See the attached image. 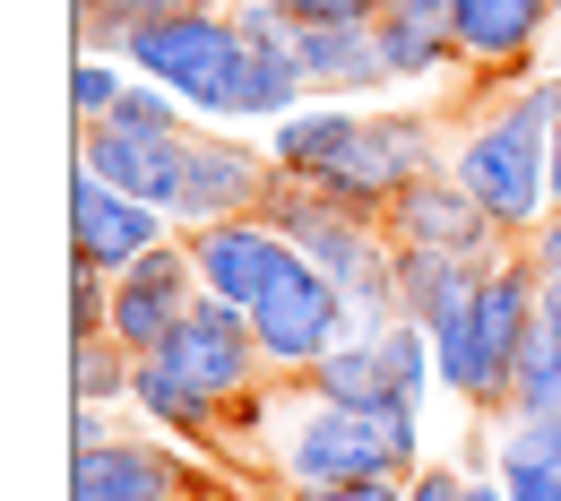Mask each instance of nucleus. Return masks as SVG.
Segmentation results:
<instances>
[{
	"mask_svg": "<svg viewBox=\"0 0 561 501\" xmlns=\"http://www.w3.org/2000/svg\"><path fill=\"white\" fill-rule=\"evenodd\" d=\"M467 501H510V493H501V476H467Z\"/></svg>",
	"mask_w": 561,
	"mask_h": 501,
	"instance_id": "obj_28",
	"label": "nucleus"
},
{
	"mask_svg": "<svg viewBox=\"0 0 561 501\" xmlns=\"http://www.w3.org/2000/svg\"><path fill=\"white\" fill-rule=\"evenodd\" d=\"M130 372H139V355H130L113 329L70 338V398L78 407H130Z\"/></svg>",
	"mask_w": 561,
	"mask_h": 501,
	"instance_id": "obj_18",
	"label": "nucleus"
},
{
	"mask_svg": "<svg viewBox=\"0 0 561 501\" xmlns=\"http://www.w3.org/2000/svg\"><path fill=\"white\" fill-rule=\"evenodd\" d=\"M277 191V156L268 139H233L225 122H199L191 130V156H182V191H173V234H208L225 216H260Z\"/></svg>",
	"mask_w": 561,
	"mask_h": 501,
	"instance_id": "obj_3",
	"label": "nucleus"
},
{
	"mask_svg": "<svg viewBox=\"0 0 561 501\" xmlns=\"http://www.w3.org/2000/svg\"><path fill=\"white\" fill-rule=\"evenodd\" d=\"M164 493H199V501L216 493L191 458H173L164 432H156V441L113 432V441H95V449H70V501H164Z\"/></svg>",
	"mask_w": 561,
	"mask_h": 501,
	"instance_id": "obj_8",
	"label": "nucleus"
},
{
	"mask_svg": "<svg viewBox=\"0 0 561 501\" xmlns=\"http://www.w3.org/2000/svg\"><path fill=\"white\" fill-rule=\"evenodd\" d=\"M199 260H191V234H164L147 260H130L122 277H113V338L130 346V355H156L182 320H191V303H199Z\"/></svg>",
	"mask_w": 561,
	"mask_h": 501,
	"instance_id": "obj_6",
	"label": "nucleus"
},
{
	"mask_svg": "<svg viewBox=\"0 0 561 501\" xmlns=\"http://www.w3.org/2000/svg\"><path fill=\"white\" fill-rule=\"evenodd\" d=\"M113 122H130V130H199L191 104H182L173 87H156V78H130V95L113 104Z\"/></svg>",
	"mask_w": 561,
	"mask_h": 501,
	"instance_id": "obj_21",
	"label": "nucleus"
},
{
	"mask_svg": "<svg viewBox=\"0 0 561 501\" xmlns=\"http://www.w3.org/2000/svg\"><path fill=\"white\" fill-rule=\"evenodd\" d=\"M371 35H380L389 87H423V78H449L467 61L458 53V0H380Z\"/></svg>",
	"mask_w": 561,
	"mask_h": 501,
	"instance_id": "obj_12",
	"label": "nucleus"
},
{
	"mask_svg": "<svg viewBox=\"0 0 561 501\" xmlns=\"http://www.w3.org/2000/svg\"><path fill=\"white\" fill-rule=\"evenodd\" d=\"M285 501H407V476L380 467V476H346V485H311V493H285Z\"/></svg>",
	"mask_w": 561,
	"mask_h": 501,
	"instance_id": "obj_23",
	"label": "nucleus"
},
{
	"mask_svg": "<svg viewBox=\"0 0 561 501\" xmlns=\"http://www.w3.org/2000/svg\"><path fill=\"white\" fill-rule=\"evenodd\" d=\"M294 70H302L311 95H337V104L389 87V61H380V35H371V26H302Z\"/></svg>",
	"mask_w": 561,
	"mask_h": 501,
	"instance_id": "obj_15",
	"label": "nucleus"
},
{
	"mask_svg": "<svg viewBox=\"0 0 561 501\" xmlns=\"http://www.w3.org/2000/svg\"><path fill=\"white\" fill-rule=\"evenodd\" d=\"M130 407H139L164 441H199V449L225 441V407H216L199 380H182L164 355H139V372H130Z\"/></svg>",
	"mask_w": 561,
	"mask_h": 501,
	"instance_id": "obj_16",
	"label": "nucleus"
},
{
	"mask_svg": "<svg viewBox=\"0 0 561 501\" xmlns=\"http://www.w3.org/2000/svg\"><path fill=\"white\" fill-rule=\"evenodd\" d=\"M208 501H242V493H208Z\"/></svg>",
	"mask_w": 561,
	"mask_h": 501,
	"instance_id": "obj_31",
	"label": "nucleus"
},
{
	"mask_svg": "<svg viewBox=\"0 0 561 501\" xmlns=\"http://www.w3.org/2000/svg\"><path fill=\"white\" fill-rule=\"evenodd\" d=\"M156 355L173 363L182 380H199L216 407H242V398H260V389L277 380L268 355H260V338H251V311H242V303H225V294H199V303H191V320H182Z\"/></svg>",
	"mask_w": 561,
	"mask_h": 501,
	"instance_id": "obj_5",
	"label": "nucleus"
},
{
	"mask_svg": "<svg viewBox=\"0 0 561 501\" xmlns=\"http://www.w3.org/2000/svg\"><path fill=\"white\" fill-rule=\"evenodd\" d=\"M122 61L156 87H173L191 104V122H233V61H242V26L233 0H191L173 18H147L122 44Z\"/></svg>",
	"mask_w": 561,
	"mask_h": 501,
	"instance_id": "obj_2",
	"label": "nucleus"
},
{
	"mask_svg": "<svg viewBox=\"0 0 561 501\" xmlns=\"http://www.w3.org/2000/svg\"><path fill=\"white\" fill-rule=\"evenodd\" d=\"M380 355H389V389H398V398H415V407L440 398V346H432L423 320H389V329H380Z\"/></svg>",
	"mask_w": 561,
	"mask_h": 501,
	"instance_id": "obj_19",
	"label": "nucleus"
},
{
	"mask_svg": "<svg viewBox=\"0 0 561 501\" xmlns=\"http://www.w3.org/2000/svg\"><path fill=\"white\" fill-rule=\"evenodd\" d=\"M251 338H260V355H268L277 380H302L337 338H354V311H346V294H337V277H320L294 251V269L251 303Z\"/></svg>",
	"mask_w": 561,
	"mask_h": 501,
	"instance_id": "obj_4",
	"label": "nucleus"
},
{
	"mask_svg": "<svg viewBox=\"0 0 561 501\" xmlns=\"http://www.w3.org/2000/svg\"><path fill=\"white\" fill-rule=\"evenodd\" d=\"M182 156H191V130H130V122H95V130H78V164L104 173L113 191L147 200V208H173V191H182ZM164 225H173V216H164Z\"/></svg>",
	"mask_w": 561,
	"mask_h": 501,
	"instance_id": "obj_10",
	"label": "nucleus"
},
{
	"mask_svg": "<svg viewBox=\"0 0 561 501\" xmlns=\"http://www.w3.org/2000/svg\"><path fill=\"white\" fill-rule=\"evenodd\" d=\"M518 251H527V260H536V277H545V286H561V208L545 216V225H536V234H527V242H518Z\"/></svg>",
	"mask_w": 561,
	"mask_h": 501,
	"instance_id": "obj_26",
	"label": "nucleus"
},
{
	"mask_svg": "<svg viewBox=\"0 0 561 501\" xmlns=\"http://www.w3.org/2000/svg\"><path fill=\"white\" fill-rule=\"evenodd\" d=\"M164 501H199V493H164Z\"/></svg>",
	"mask_w": 561,
	"mask_h": 501,
	"instance_id": "obj_30",
	"label": "nucleus"
},
{
	"mask_svg": "<svg viewBox=\"0 0 561 501\" xmlns=\"http://www.w3.org/2000/svg\"><path fill=\"white\" fill-rule=\"evenodd\" d=\"M354 139H363V113L337 104V95H311V104H294L285 122H268V156H277V173H285V182H311V191L354 156Z\"/></svg>",
	"mask_w": 561,
	"mask_h": 501,
	"instance_id": "obj_13",
	"label": "nucleus"
},
{
	"mask_svg": "<svg viewBox=\"0 0 561 501\" xmlns=\"http://www.w3.org/2000/svg\"><path fill=\"white\" fill-rule=\"evenodd\" d=\"M553 18L561 0H458V53H467V70H527V53Z\"/></svg>",
	"mask_w": 561,
	"mask_h": 501,
	"instance_id": "obj_14",
	"label": "nucleus"
},
{
	"mask_svg": "<svg viewBox=\"0 0 561 501\" xmlns=\"http://www.w3.org/2000/svg\"><path fill=\"white\" fill-rule=\"evenodd\" d=\"M70 18L87 26V18H104V0H70Z\"/></svg>",
	"mask_w": 561,
	"mask_h": 501,
	"instance_id": "obj_29",
	"label": "nucleus"
},
{
	"mask_svg": "<svg viewBox=\"0 0 561 501\" xmlns=\"http://www.w3.org/2000/svg\"><path fill=\"white\" fill-rule=\"evenodd\" d=\"M407 501H467V467H440V458L407 467Z\"/></svg>",
	"mask_w": 561,
	"mask_h": 501,
	"instance_id": "obj_25",
	"label": "nucleus"
},
{
	"mask_svg": "<svg viewBox=\"0 0 561 501\" xmlns=\"http://www.w3.org/2000/svg\"><path fill=\"white\" fill-rule=\"evenodd\" d=\"M449 173L476 191V208L510 242H527L553 216V78H527V87L492 95L476 122H458Z\"/></svg>",
	"mask_w": 561,
	"mask_h": 501,
	"instance_id": "obj_1",
	"label": "nucleus"
},
{
	"mask_svg": "<svg viewBox=\"0 0 561 501\" xmlns=\"http://www.w3.org/2000/svg\"><path fill=\"white\" fill-rule=\"evenodd\" d=\"M104 320H113V269H95V260H70V338L104 329Z\"/></svg>",
	"mask_w": 561,
	"mask_h": 501,
	"instance_id": "obj_22",
	"label": "nucleus"
},
{
	"mask_svg": "<svg viewBox=\"0 0 561 501\" xmlns=\"http://www.w3.org/2000/svg\"><path fill=\"white\" fill-rule=\"evenodd\" d=\"M173 225H164V208H147V200H130V191H113L104 173H87L78 164L70 173V260H95V269H130V260H147L156 242H164Z\"/></svg>",
	"mask_w": 561,
	"mask_h": 501,
	"instance_id": "obj_9",
	"label": "nucleus"
},
{
	"mask_svg": "<svg viewBox=\"0 0 561 501\" xmlns=\"http://www.w3.org/2000/svg\"><path fill=\"white\" fill-rule=\"evenodd\" d=\"M130 61L122 53H78L70 61V113H78V130H95V122H113V104L130 95Z\"/></svg>",
	"mask_w": 561,
	"mask_h": 501,
	"instance_id": "obj_20",
	"label": "nucleus"
},
{
	"mask_svg": "<svg viewBox=\"0 0 561 501\" xmlns=\"http://www.w3.org/2000/svg\"><path fill=\"white\" fill-rule=\"evenodd\" d=\"M380 225H389V242H398V251H440V260H501V251H510V234L476 208V191H467L449 164H440V173H423L415 191H398Z\"/></svg>",
	"mask_w": 561,
	"mask_h": 501,
	"instance_id": "obj_7",
	"label": "nucleus"
},
{
	"mask_svg": "<svg viewBox=\"0 0 561 501\" xmlns=\"http://www.w3.org/2000/svg\"><path fill=\"white\" fill-rule=\"evenodd\" d=\"M302 389L329 398V407H380V398H389V355H380V338H337L329 355L302 372Z\"/></svg>",
	"mask_w": 561,
	"mask_h": 501,
	"instance_id": "obj_17",
	"label": "nucleus"
},
{
	"mask_svg": "<svg viewBox=\"0 0 561 501\" xmlns=\"http://www.w3.org/2000/svg\"><path fill=\"white\" fill-rule=\"evenodd\" d=\"M95 441H113L104 407H78V415H70V449H95Z\"/></svg>",
	"mask_w": 561,
	"mask_h": 501,
	"instance_id": "obj_27",
	"label": "nucleus"
},
{
	"mask_svg": "<svg viewBox=\"0 0 561 501\" xmlns=\"http://www.w3.org/2000/svg\"><path fill=\"white\" fill-rule=\"evenodd\" d=\"M294 26H371L380 18V0H277Z\"/></svg>",
	"mask_w": 561,
	"mask_h": 501,
	"instance_id": "obj_24",
	"label": "nucleus"
},
{
	"mask_svg": "<svg viewBox=\"0 0 561 501\" xmlns=\"http://www.w3.org/2000/svg\"><path fill=\"white\" fill-rule=\"evenodd\" d=\"M191 260H199V286L208 294H225V303L251 311V303L294 269V242H285L268 216H225L208 234H191Z\"/></svg>",
	"mask_w": 561,
	"mask_h": 501,
	"instance_id": "obj_11",
	"label": "nucleus"
}]
</instances>
